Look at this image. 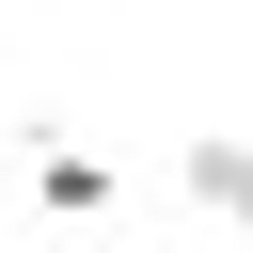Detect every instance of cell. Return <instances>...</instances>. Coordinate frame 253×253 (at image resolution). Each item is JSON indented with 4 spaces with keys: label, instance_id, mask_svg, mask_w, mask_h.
Listing matches in <instances>:
<instances>
[{
    "label": "cell",
    "instance_id": "cell-2",
    "mask_svg": "<svg viewBox=\"0 0 253 253\" xmlns=\"http://www.w3.org/2000/svg\"><path fill=\"white\" fill-rule=\"evenodd\" d=\"M174 174H190V206H206L221 237H253V142H221V126H190V158H174Z\"/></svg>",
    "mask_w": 253,
    "mask_h": 253
},
{
    "label": "cell",
    "instance_id": "cell-1",
    "mask_svg": "<svg viewBox=\"0 0 253 253\" xmlns=\"http://www.w3.org/2000/svg\"><path fill=\"white\" fill-rule=\"evenodd\" d=\"M32 206H47V221H111V206H126V174H111L95 142H63V126H32Z\"/></svg>",
    "mask_w": 253,
    "mask_h": 253
}]
</instances>
